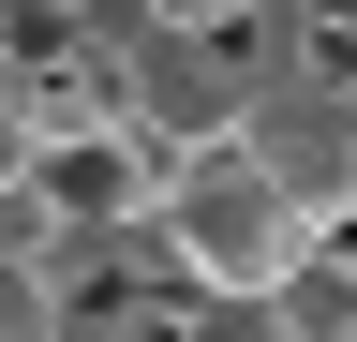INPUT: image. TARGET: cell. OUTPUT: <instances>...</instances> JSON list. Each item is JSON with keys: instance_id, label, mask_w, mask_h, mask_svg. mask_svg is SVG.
<instances>
[{"instance_id": "cell-1", "label": "cell", "mask_w": 357, "mask_h": 342, "mask_svg": "<svg viewBox=\"0 0 357 342\" xmlns=\"http://www.w3.org/2000/svg\"><path fill=\"white\" fill-rule=\"evenodd\" d=\"M149 238H164V268L194 283L223 327H268V283H283L328 224H312V208L268 179L238 134H208V149H178V179H164V208H149Z\"/></svg>"}, {"instance_id": "cell-2", "label": "cell", "mask_w": 357, "mask_h": 342, "mask_svg": "<svg viewBox=\"0 0 357 342\" xmlns=\"http://www.w3.org/2000/svg\"><path fill=\"white\" fill-rule=\"evenodd\" d=\"M268 179H283L312 224H357V90L342 75H312V60H283V75H253L238 90V119H223Z\"/></svg>"}, {"instance_id": "cell-3", "label": "cell", "mask_w": 357, "mask_h": 342, "mask_svg": "<svg viewBox=\"0 0 357 342\" xmlns=\"http://www.w3.org/2000/svg\"><path fill=\"white\" fill-rule=\"evenodd\" d=\"M164 179H178V149L149 134V119H89V134H60L30 164V208L45 224H149Z\"/></svg>"}, {"instance_id": "cell-4", "label": "cell", "mask_w": 357, "mask_h": 342, "mask_svg": "<svg viewBox=\"0 0 357 342\" xmlns=\"http://www.w3.org/2000/svg\"><path fill=\"white\" fill-rule=\"evenodd\" d=\"M268 342H357V224H328L268 283Z\"/></svg>"}, {"instance_id": "cell-5", "label": "cell", "mask_w": 357, "mask_h": 342, "mask_svg": "<svg viewBox=\"0 0 357 342\" xmlns=\"http://www.w3.org/2000/svg\"><path fill=\"white\" fill-rule=\"evenodd\" d=\"M30 164H45V119H30V75L0 60V194H30Z\"/></svg>"}, {"instance_id": "cell-6", "label": "cell", "mask_w": 357, "mask_h": 342, "mask_svg": "<svg viewBox=\"0 0 357 342\" xmlns=\"http://www.w3.org/2000/svg\"><path fill=\"white\" fill-rule=\"evenodd\" d=\"M45 15H119V0H45Z\"/></svg>"}]
</instances>
